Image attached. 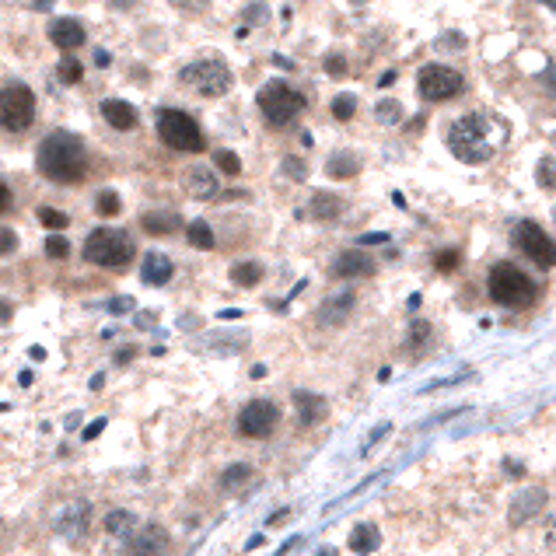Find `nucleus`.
<instances>
[{"label": "nucleus", "instance_id": "nucleus-51", "mask_svg": "<svg viewBox=\"0 0 556 556\" xmlns=\"http://www.w3.org/2000/svg\"><path fill=\"white\" fill-rule=\"evenodd\" d=\"M381 241H389V235H364L360 245H381Z\"/></svg>", "mask_w": 556, "mask_h": 556}, {"label": "nucleus", "instance_id": "nucleus-26", "mask_svg": "<svg viewBox=\"0 0 556 556\" xmlns=\"http://www.w3.org/2000/svg\"><path fill=\"white\" fill-rule=\"evenodd\" d=\"M249 479H252V465H249V462H231V465L220 473V490H224V494H235Z\"/></svg>", "mask_w": 556, "mask_h": 556}, {"label": "nucleus", "instance_id": "nucleus-6", "mask_svg": "<svg viewBox=\"0 0 556 556\" xmlns=\"http://www.w3.org/2000/svg\"><path fill=\"white\" fill-rule=\"evenodd\" d=\"M158 137L165 147L172 151H186V155H199L207 147L203 130L197 126L193 116H186L182 109H158Z\"/></svg>", "mask_w": 556, "mask_h": 556}, {"label": "nucleus", "instance_id": "nucleus-48", "mask_svg": "<svg viewBox=\"0 0 556 556\" xmlns=\"http://www.w3.org/2000/svg\"><path fill=\"white\" fill-rule=\"evenodd\" d=\"M385 434H389V423H381V427H378L375 434H371V437H368V441H364V448H360V452H364V455H368V452H371V444H375L378 437H385Z\"/></svg>", "mask_w": 556, "mask_h": 556}, {"label": "nucleus", "instance_id": "nucleus-30", "mask_svg": "<svg viewBox=\"0 0 556 556\" xmlns=\"http://www.w3.org/2000/svg\"><path fill=\"white\" fill-rule=\"evenodd\" d=\"M333 116H337L339 123H347V120H354V112H358V95H350V91H343V95H337L333 99Z\"/></svg>", "mask_w": 556, "mask_h": 556}, {"label": "nucleus", "instance_id": "nucleus-52", "mask_svg": "<svg viewBox=\"0 0 556 556\" xmlns=\"http://www.w3.org/2000/svg\"><path fill=\"white\" fill-rule=\"evenodd\" d=\"M95 63H99V67H109V63H112V57H109L105 49H99V53H95Z\"/></svg>", "mask_w": 556, "mask_h": 556}, {"label": "nucleus", "instance_id": "nucleus-9", "mask_svg": "<svg viewBox=\"0 0 556 556\" xmlns=\"http://www.w3.org/2000/svg\"><path fill=\"white\" fill-rule=\"evenodd\" d=\"M511 245H515L521 256H529L542 270H553L556 266V241L546 235V228H539L536 220H521L511 231Z\"/></svg>", "mask_w": 556, "mask_h": 556}, {"label": "nucleus", "instance_id": "nucleus-25", "mask_svg": "<svg viewBox=\"0 0 556 556\" xmlns=\"http://www.w3.org/2000/svg\"><path fill=\"white\" fill-rule=\"evenodd\" d=\"M326 172H329L333 179H354L360 172V161L358 155H350V151H337L333 158L326 161Z\"/></svg>", "mask_w": 556, "mask_h": 556}, {"label": "nucleus", "instance_id": "nucleus-38", "mask_svg": "<svg viewBox=\"0 0 556 556\" xmlns=\"http://www.w3.org/2000/svg\"><path fill=\"white\" fill-rule=\"evenodd\" d=\"M134 308H137V301L130 298V294H116V298L105 301V312H109V315H130Z\"/></svg>", "mask_w": 556, "mask_h": 556}, {"label": "nucleus", "instance_id": "nucleus-36", "mask_svg": "<svg viewBox=\"0 0 556 556\" xmlns=\"http://www.w3.org/2000/svg\"><path fill=\"white\" fill-rule=\"evenodd\" d=\"M214 165H218L224 176H239L241 172V158L235 155V151H224V147L214 151Z\"/></svg>", "mask_w": 556, "mask_h": 556}, {"label": "nucleus", "instance_id": "nucleus-45", "mask_svg": "<svg viewBox=\"0 0 556 556\" xmlns=\"http://www.w3.org/2000/svg\"><path fill=\"white\" fill-rule=\"evenodd\" d=\"M546 546H553L556 550V511L546 518Z\"/></svg>", "mask_w": 556, "mask_h": 556}, {"label": "nucleus", "instance_id": "nucleus-20", "mask_svg": "<svg viewBox=\"0 0 556 556\" xmlns=\"http://www.w3.org/2000/svg\"><path fill=\"white\" fill-rule=\"evenodd\" d=\"M176 273V266H172V259L165 256V252H147L144 256V266H140V280L147 283V287H165L168 280Z\"/></svg>", "mask_w": 556, "mask_h": 556}, {"label": "nucleus", "instance_id": "nucleus-12", "mask_svg": "<svg viewBox=\"0 0 556 556\" xmlns=\"http://www.w3.org/2000/svg\"><path fill=\"white\" fill-rule=\"evenodd\" d=\"M53 529H57L63 539H70V542L84 539L88 529H91V504H88V500H67L60 511H57V518H53Z\"/></svg>", "mask_w": 556, "mask_h": 556}, {"label": "nucleus", "instance_id": "nucleus-53", "mask_svg": "<svg viewBox=\"0 0 556 556\" xmlns=\"http://www.w3.org/2000/svg\"><path fill=\"white\" fill-rule=\"evenodd\" d=\"M88 385H91V392H99L102 385H105V375H95L91 381H88Z\"/></svg>", "mask_w": 556, "mask_h": 556}, {"label": "nucleus", "instance_id": "nucleus-24", "mask_svg": "<svg viewBox=\"0 0 556 556\" xmlns=\"http://www.w3.org/2000/svg\"><path fill=\"white\" fill-rule=\"evenodd\" d=\"M308 214L315 220H337L343 214V199L333 197V193H315L308 203Z\"/></svg>", "mask_w": 556, "mask_h": 556}, {"label": "nucleus", "instance_id": "nucleus-7", "mask_svg": "<svg viewBox=\"0 0 556 556\" xmlns=\"http://www.w3.org/2000/svg\"><path fill=\"white\" fill-rule=\"evenodd\" d=\"M36 123V95L28 84H7L0 88V130L7 134H25Z\"/></svg>", "mask_w": 556, "mask_h": 556}, {"label": "nucleus", "instance_id": "nucleus-60", "mask_svg": "<svg viewBox=\"0 0 556 556\" xmlns=\"http://www.w3.org/2000/svg\"><path fill=\"white\" fill-rule=\"evenodd\" d=\"M539 4H546V7H550V11H556V0H539Z\"/></svg>", "mask_w": 556, "mask_h": 556}, {"label": "nucleus", "instance_id": "nucleus-23", "mask_svg": "<svg viewBox=\"0 0 556 556\" xmlns=\"http://www.w3.org/2000/svg\"><path fill=\"white\" fill-rule=\"evenodd\" d=\"M140 228H144L147 235H176L182 228V218L179 214H168V210H161V214L151 210V214L140 218Z\"/></svg>", "mask_w": 556, "mask_h": 556}, {"label": "nucleus", "instance_id": "nucleus-43", "mask_svg": "<svg viewBox=\"0 0 556 556\" xmlns=\"http://www.w3.org/2000/svg\"><path fill=\"white\" fill-rule=\"evenodd\" d=\"M105 423H109V420H105V417L91 420V423H88V427H84V434H80V437H84V441H95V437H99L102 431H105Z\"/></svg>", "mask_w": 556, "mask_h": 556}, {"label": "nucleus", "instance_id": "nucleus-46", "mask_svg": "<svg viewBox=\"0 0 556 556\" xmlns=\"http://www.w3.org/2000/svg\"><path fill=\"white\" fill-rule=\"evenodd\" d=\"M134 322H137V329H155V326H158V318L151 315V312H140Z\"/></svg>", "mask_w": 556, "mask_h": 556}, {"label": "nucleus", "instance_id": "nucleus-54", "mask_svg": "<svg viewBox=\"0 0 556 556\" xmlns=\"http://www.w3.org/2000/svg\"><path fill=\"white\" fill-rule=\"evenodd\" d=\"M32 7H36V11H49V7H53V0H32Z\"/></svg>", "mask_w": 556, "mask_h": 556}, {"label": "nucleus", "instance_id": "nucleus-21", "mask_svg": "<svg viewBox=\"0 0 556 556\" xmlns=\"http://www.w3.org/2000/svg\"><path fill=\"white\" fill-rule=\"evenodd\" d=\"M102 109V120L109 123L112 130H134L137 126V109L130 105V102L123 99H105L99 105Z\"/></svg>", "mask_w": 556, "mask_h": 556}, {"label": "nucleus", "instance_id": "nucleus-34", "mask_svg": "<svg viewBox=\"0 0 556 556\" xmlns=\"http://www.w3.org/2000/svg\"><path fill=\"white\" fill-rule=\"evenodd\" d=\"M36 218H39L42 228H53V231H63V228L70 224V218H67L63 210H53V207H39V214H36Z\"/></svg>", "mask_w": 556, "mask_h": 556}, {"label": "nucleus", "instance_id": "nucleus-29", "mask_svg": "<svg viewBox=\"0 0 556 556\" xmlns=\"http://www.w3.org/2000/svg\"><path fill=\"white\" fill-rule=\"evenodd\" d=\"M259 280H262V266H259V262H235V266H231V283L256 287Z\"/></svg>", "mask_w": 556, "mask_h": 556}, {"label": "nucleus", "instance_id": "nucleus-49", "mask_svg": "<svg viewBox=\"0 0 556 556\" xmlns=\"http://www.w3.org/2000/svg\"><path fill=\"white\" fill-rule=\"evenodd\" d=\"M326 70H329V74H343V70H347V60H343V57H329V60H326Z\"/></svg>", "mask_w": 556, "mask_h": 556}, {"label": "nucleus", "instance_id": "nucleus-18", "mask_svg": "<svg viewBox=\"0 0 556 556\" xmlns=\"http://www.w3.org/2000/svg\"><path fill=\"white\" fill-rule=\"evenodd\" d=\"M182 186H186V193H189L193 199H214V197H220L218 172H214V168H203V165L189 168V172L182 176Z\"/></svg>", "mask_w": 556, "mask_h": 556}, {"label": "nucleus", "instance_id": "nucleus-39", "mask_svg": "<svg viewBox=\"0 0 556 556\" xmlns=\"http://www.w3.org/2000/svg\"><path fill=\"white\" fill-rule=\"evenodd\" d=\"M402 120V105L399 102H378V123L392 126V123Z\"/></svg>", "mask_w": 556, "mask_h": 556}, {"label": "nucleus", "instance_id": "nucleus-63", "mask_svg": "<svg viewBox=\"0 0 556 556\" xmlns=\"http://www.w3.org/2000/svg\"><path fill=\"white\" fill-rule=\"evenodd\" d=\"M553 140H556V134H553Z\"/></svg>", "mask_w": 556, "mask_h": 556}, {"label": "nucleus", "instance_id": "nucleus-31", "mask_svg": "<svg viewBox=\"0 0 556 556\" xmlns=\"http://www.w3.org/2000/svg\"><path fill=\"white\" fill-rule=\"evenodd\" d=\"M57 78H60L63 84H78V80L84 78V67H80L78 57H70V53H67V57L60 60V67H57Z\"/></svg>", "mask_w": 556, "mask_h": 556}, {"label": "nucleus", "instance_id": "nucleus-41", "mask_svg": "<svg viewBox=\"0 0 556 556\" xmlns=\"http://www.w3.org/2000/svg\"><path fill=\"white\" fill-rule=\"evenodd\" d=\"M18 249V235L11 228H0V256H11Z\"/></svg>", "mask_w": 556, "mask_h": 556}, {"label": "nucleus", "instance_id": "nucleus-13", "mask_svg": "<svg viewBox=\"0 0 556 556\" xmlns=\"http://www.w3.org/2000/svg\"><path fill=\"white\" fill-rule=\"evenodd\" d=\"M354 305H358V294L350 291V287H339V291H333L329 298L318 305V326H343L347 318H350V312H354Z\"/></svg>", "mask_w": 556, "mask_h": 556}, {"label": "nucleus", "instance_id": "nucleus-28", "mask_svg": "<svg viewBox=\"0 0 556 556\" xmlns=\"http://www.w3.org/2000/svg\"><path fill=\"white\" fill-rule=\"evenodd\" d=\"M186 239H189L193 249L210 252V249H214V228H210L207 220H193V224H186Z\"/></svg>", "mask_w": 556, "mask_h": 556}, {"label": "nucleus", "instance_id": "nucleus-56", "mask_svg": "<svg viewBox=\"0 0 556 556\" xmlns=\"http://www.w3.org/2000/svg\"><path fill=\"white\" fill-rule=\"evenodd\" d=\"M28 358H32V360H42V358H46V350H42V347H32V350H28Z\"/></svg>", "mask_w": 556, "mask_h": 556}, {"label": "nucleus", "instance_id": "nucleus-50", "mask_svg": "<svg viewBox=\"0 0 556 556\" xmlns=\"http://www.w3.org/2000/svg\"><path fill=\"white\" fill-rule=\"evenodd\" d=\"M7 203H11V189H7V186H4V182H0V214H4V210H7Z\"/></svg>", "mask_w": 556, "mask_h": 556}, {"label": "nucleus", "instance_id": "nucleus-58", "mask_svg": "<svg viewBox=\"0 0 556 556\" xmlns=\"http://www.w3.org/2000/svg\"><path fill=\"white\" fill-rule=\"evenodd\" d=\"M252 378H266V364H256V368H252Z\"/></svg>", "mask_w": 556, "mask_h": 556}, {"label": "nucleus", "instance_id": "nucleus-2", "mask_svg": "<svg viewBox=\"0 0 556 556\" xmlns=\"http://www.w3.org/2000/svg\"><path fill=\"white\" fill-rule=\"evenodd\" d=\"M36 168L39 176H46L49 182H60V186H74L88 176V147L78 134H67L57 130L39 144V155H36Z\"/></svg>", "mask_w": 556, "mask_h": 556}, {"label": "nucleus", "instance_id": "nucleus-11", "mask_svg": "<svg viewBox=\"0 0 556 556\" xmlns=\"http://www.w3.org/2000/svg\"><path fill=\"white\" fill-rule=\"evenodd\" d=\"M280 423V410L270 402V399H252L245 402L239 413V434L249 437V441H262L277 431Z\"/></svg>", "mask_w": 556, "mask_h": 556}, {"label": "nucleus", "instance_id": "nucleus-14", "mask_svg": "<svg viewBox=\"0 0 556 556\" xmlns=\"http://www.w3.org/2000/svg\"><path fill=\"white\" fill-rule=\"evenodd\" d=\"M542 508H546V486H525V490L515 494V500H511L508 521H511L515 529H521V525H525V521H532Z\"/></svg>", "mask_w": 556, "mask_h": 556}, {"label": "nucleus", "instance_id": "nucleus-22", "mask_svg": "<svg viewBox=\"0 0 556 556\" xmlns=\"http://www.w3.org/2000/svg\"><path fill=\"white\" fill-rule=\"evenodd\" d=\"M381 546V532H378V525L371 521H360L354 525V532H350V550L358 556H371Z\"/></svg>", "mask_w": 556, "mask_h": 556}, {"label": "nucleus", "instance_id": "nucleus-15", "mask_svg": "<svg viewBox=\"0 0 556 556\" xmlns=\"http://www.w3.org/2000/svg\"><path fill=\"white\" fill-rule=\"evenodd\" d=\"M333 277L337 280H364V277H375V259L360 249H347L339 252L337 262H333Z\"/></svg>", "mask_w": 556, "mask_h": 556}, {"label": "nucleus", "instance_id": "nucleus-3", "mask_svg": "<svg viewBox=\"0 0 556 556\" xmlns=\"http://www.w3.org/2000/svg\"><path fill=\"white\" fill-rule=\"evenodd\" d=\"M486 291L500 308H529L536 301V283L515 262H494L486 277Z\"/></svg>", "mask_w": 556, "mask_h": 556}, {"label": "nucleus", "instance_id": "nucleus-47", "mask_svg": "<svg viewBox=\"0 0 556 556\" xmlns=\"http://www.w3.org/2000/svg\"><path fill=\"white\" fill-rule=\"evenodd\" d=\"M137 358V347H123V350H116V364H130V360Z\"/></svg>", "mask_w": 556, "mask_h": 556}, {"label": "nucleus", "instance_id": "nucleus-37", "mask_svg": "<svg viewBox=\"0 0 556 556\" xmlns=\"http://www.w3.org/2000/svg\"><path fill=\"white\" fill-rule=\"evenodd\" d=\"M42 252H46L49 259H67L70 256V241L63 239V235H49L46 245H42Z\"/></svg>", "mask_w": 556, "mask_h": 556}, {"label": "nucleus", "instance_id": "nucleus-1", "mask_svg": "<svg viewBox=\"0 0 556 556\" xmlns=\"http://www.w3.org/2000/svg\"><path fill=\"white\" fill-rule=\"evenodd\" d=\"M508 137V126L486 112H469L448 126V151L465 165H483L497 155V147Z\"/></svg>", "mask_w": 556, "mask_h": 556}, {"label": "nucleus", "instance_id": "nucleus-4", "mask_svg": "<svg viewBox=\"0 0 556 556\" xmlns=\"http://www.w3.org/2000/svg\"><path fill=\"white\" fill-rule=\"evenodd\" d=\"M137 252L134 239L120 231V228H95L88 239H84V259L91 266H102V270H123L130 266V259Z\"/></svg>", "mask_w": 556, "mask_h": 556}, {"label": "nucleus", "instance_id": "nucleus-5", "mask_svg": "<svg viewBox=\"0 0 556 556\" xmlns=\"http://www.w3.org/2000/svg\"><path fill=\"white\" fill-rule=\"evenodd\" d=\"M256 105L259 112H262V120L270 123L273 130H283V126H291L305 112V95L294 91L291 84H283V80H270V84L259 88Z\"/></svg>", "mask_w": 556, "mask_h": 556}, {"label": "nucleus", "instance_id": "nucleus-44", "mask_svg": "<svg viewBox=\"0 0 556 556\" xmlns=\"http://www.w3.org/2000/svg\"><path fill=\"white\" fill-rule=\"evenodd\" d=\"M176 7H182V11H203L210 0H172Z\"/></svg>", "mask_w": 556, "mask_h": 556}, {"label": "nucleus", "instance_id": "nucleus-8", "mask_svg": "<svg viewBox=\"0 0 556 556\" xmlns=\"http://www.w3.org/2000/svg\"><path fill=\"white\" fill-rule=\"evenodd\" d=\"M179 80L203 99H220L231 88V70L224 60H197L179 70Z\"/></svg>", "mask_w": 556, "mask_h": 556}, {"label": "nucleus", "instance_id": "nucleus-32", "mask_svg": "<svg viewBox=\"0 0 556 556\" xmlns=\"http://www.w3.org/2000/svg\"><path fill=\"white\" fill-rule=\"evenodd\" d=\"M95 210H99V218H116L123 210V203L112 189H105V193H99V199H95Z\"/></svg>", "mask_w": 556, "mask_h": 556}, {"label": "nucleus", "instance_id": "nucleus-33", "mask_svg": "<svg viewBox=\"0 0 556 556\" xmlns=\"http://www.w3.org/2000/svg\"><path fill=\"white\" fill-rule=\"evenodd\" d=\"M536 182L542 186V189H556V158L550 155V158H542L536 165Z\"/></svg>", "mask_w": 556, "mask_h": 556}, {"label": "nucleus", "instance_id": "nucleus-40", "mask_svg": "<svg viewBox=\"0 0 556 556\" xmlns=\"http://www.w3.org/2000/svg\"><path fill=\"white\" fill-rule=\"evenodd\" d=\"M283 176L301 182L305 176H308V168H305V161H301V158H283Z\"/></svg>", "mask_w": 556, "mask_h": 556}, {"label": "nucleus", "instance_id": "nucleus-62", "mask_svg": "<svg viewBox=\"0 0 556 556\" xmlns=\"http://www.w3.org/2000/svg\"><path fill=\"white\" fill-rule=\"evenodd\" d=\"M350 4H368V0H350Z\"/></svg>", "mask_w": 556, "mask_h": 556}, {"label": "nucleus", "instance_id": "nucleus-27", "mask_svg": "<svg viewBox=\"0 0 556 556\" xmlns=\"http://www.w3.org/2000/svg\"><path fill=\"white\" fill-rule=\"evenodd\" d=\"M102 525H105V532H109V536H130V532L137 529V518L130 515L126 508H116V511H109V515H105Z\"/></svg>", "mask_w": 556, "mask_h": 556}, {"label": "nucleus", "instance_id": "nucleus-16", "mask_svg": "<svg viewBox=\"0 0 556 556\" xmlns=\"http://www.w3.org/2000/svg\"><path fill=\"white\" fill-rule=\"evenodd\" d=\"M168 550V532L161 525H144L140 532H130L126 556H161Z\"/></svg>", "mask_w": 556, "mask_h": 556}, {"label": "nucleus", "instance_id": "nucleus-19", "mask_svg": "<svg viewBox=\"0 0 556 556\" xmlns=\"http://www.w3.org/2000/svg\"><path fill=\"white\" fill-rule=\"evenodd\" d=\"M84 25L74 18H57L53 25H49V42L57 46V49H63V53H74V49H80L84 46Z\"/></svg>", "mask_w": 556, "mask_h": 556}, {"label": "nucleus", "instance_id": "nucleus-35", "mask_svg": "<svg viewBox=\"0 0 556 556\" xmlns=\"http://www.w3.org/2000/svg\"><path fill=\"white\" fill-rule=\"evenodd\" d=\"M410 343H406V347H410V350H423V347H427V339H431V322H423V318H417V322H413V326H410Z\"/></svg>", "mask_w": 556, "mask_h": 556}, {"label": "nucleus", "instance_id": "nucleus-42", "mask_svg": "<svg viewBox=\"0 0 556 556\" xmlns=\"http://www.w3.org/2000/svg\"><path fill=\"white\" fill-rule=\"evenodd\" d=\"M434 266H437V270H441V273H448V270H455V266H458V252H455V249H448V252H437Z\"/></svg>", "mask_w": 556, "mask_h": 556}, {"label": "nucleus", "instance_id": "nucleus-55", "mask_svg": "<svg viewBox=\"0 0 556 556\" xmlns=\"http://www.w3.org/2000/svg\"><path fill=\"white\" fill-rule=\"evenodd\" d=\"M392 80H396V70H389V74H381V80H378V84H381V88H389Z\"/></svg>", "mask_w": 556, "mask_h": 556}, {"label": "nucleus", "instance_id": "nucleus-61", "mask_svg": "<svg viewBox=\"0 0 556 556\" xmlns=\"http://www.w3.org/2000/svg\"><path fill=\"white\" fill-rule=\"evenodd\" d=\"M126 4H134V0H116V7H126Z\"/></svg>", "mask_w": 556, "mask_h": 556}, {"label": "nucleus", "instance_id": "nucleus-17", "mask_svg": "<svg viewBox=\"0 0 556 556\" xmlns=\"http://www.w3.org/2000/svg\"><path fill=\"white\" fill-rule=\"evenodd\" d=\"M291 399H294V417H298V423L305 431H308V427H318V423L326 420V413H329V402L318 396V392L298 389Z\"/></svg>", "mask_w": 556, "mask_h": 556}, {"label": "nucleus", "instance_id": "nucleus-57", "mask_svg": "<svg viewBox=\"0 0 556 556\" xmlns=\"http://www.w3.org/2000/svg\"><path fill=\"white\" fill-rule=\"evenodd\" d=\"M239 315H241L239 308H224V312H220V318H239Z\"/></svg>", "mask_w": 556, "mask_h": 556}, {"label": "nucleus", "instance_id": "nucleus-10", "mask_svg": "<svg viewBox=\"0 0 556 556\" xmlns=\"http://www.w3.org/2000/svg\"><path fill=\"white\" fill-rule=\"evenodd\" d=\"M462 88H465V80L458 70L452 67H444V63H427V67H420L417 74V91L423 102H448L462 95Z\"/></svg>", "mask_w": 556, "mask_h": 556}, {"label": "nucleus", "instance_id": "nucleus-59", "mask_svg": "<svg viewBox=\"0 0 556 556\" xmlns=\"http://www.w3.org/2000/svg\"><path fill=\"white\" fill-rule=\"evenodd\" d=\"M315 556H337V550H333V546H326V550H318Z\"/></svg>", "mask_w": 556, "mask_h": 556}]
</instances>
